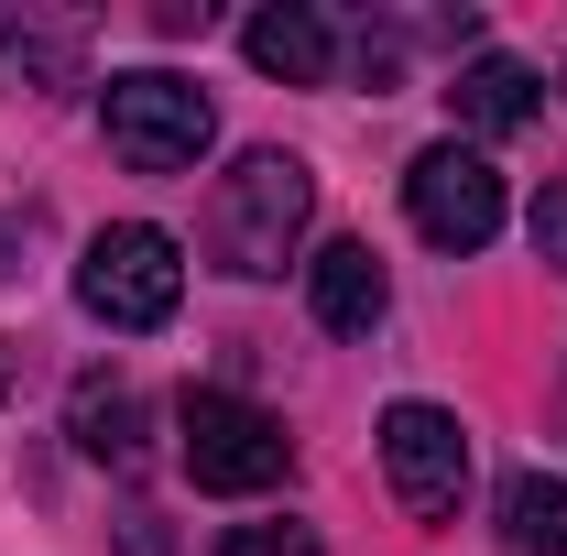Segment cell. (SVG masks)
<instances>
[{
    "instance_id": "obj_5",
    "label": "cell",
    "mask_w": 567,
    "mask_h": 556,
    "mask_svg": "<svg viewBox=\"0 0 567 556\" xmlns=\"http://www.w3.org/2000/svg\"><path fill=\"white\" fill-rule=\"evenodd\" d=\"M404 208L436 251H481V240H502V164L470 142H425L404 164Z\"/></svg>"
},
{
    "instance_id": "obj_10",
    "label": "cell",
    "mask_w": 567,
    "mask_h": 556,
    "mask_svg": "<svg viewBox=\"0 0 567 556\" xmlns=\"http://www.w3.org/2000/svg\"><path fill=\"white\" fill-rule=\"evenodd\" d=\"M447 99H458L470 132H524V121H535V66H524V55H470Z\"/></svg>"
},
{
    "instance_id": "obj_8",
    "label": "cell",
    "mask_w": 567,
    "mask_h": 556,
    "mask_svg": "<svg viewBox=\"0 0 567 556\" xmlns=\"http://www.w3.org/2000/svg\"><path fill=\"white\" fill-rule=\"evenodd\" d=\"M240 55L284 87H317V76L339 66V33H328V11H306V0H274V11H251L240 22Z\"/></svg>"
},
{
    "instance_id": "obj_15",
    "label": "cell",
    "mask_w": 567,
    "mask_h": 556,
    "mask_svg": "<svg viewBox=\"0 0 567 556\" xmlns=\"http://www.w3.org/2000/svg\"><path fill=\"white\" fill-rule=\"evenodd\" d=\"M121 546H132V556H164V524H153V513H132V524H121Z\"/></svg>"
},
{
    "instance_id": "obj_9",
    "label": "cell",
    "mask_w": 567,
    "mask_h": 556,
    "mask_svg": "<svg viewBox=\"0 0 567 556\" xmlns=\"http://www.w3.org/2000/svg\"><path fill=\"white\" fill-rule=\"evenodd\" d=\"M66 425H76V447H87L99 470H132V459H142V393H132V382H110V371L76 382Z\"/></svg>"
},
{
    "instance_id": "obj_14",
    "label": "cell",
    "mask_w": 567,
    "mask_h": 556,
    "mask_svg": "<svg viewBox=\"0 0 567 556\" xmlns=\"http://www.w3.org/2000/svg\"><path fill=\"white\" fill-rule=\"evenodd\" d=\"M535 262L567 274V175H546V197H535Z\"/></svg>"
},
{
    "instance_id": "obj_7",
    "label": "cell",
    "mask_w": 567,
    "mask_h": 556,
    "mask_svg": "<svg viewBox=\"0 0 567 556\" xmlns=\"http://www.w3.org/2000/svg\"><path fill=\"white\" fill-rule=\"evenodd\" d=\"M306 306H317L328 339H371L382 306H393V284H382V262H371V240H328V251L306 262Z\"/></svg>"
},
{
    "instance_id": "obj_1",
    "label": "cell",
    "mask_w": 567,
    "mask_h": 556,
    "mask_svg": "<svg viewBox=\"0 0 567 556\" xmlns=\"http://www.w3.org/2000/svg\"><path fill=\"white\" fill-rule=\"evenodd\" d=\"M306 218H317V175L295 164V153H240L229 175H218V197H208V251H218V274H240V284H262L295 262V240H306Z\"/></svg>"
},
{
    "instance_id": "obj_3",
    "label": "cell",
    "mask_w": 567,
    "mask_h": 556,
    "mask_svg": "<svg viewBox=\"0 0 567 556\" xmlns=\"http://www.w3.org/2000/svg\"><path fill=\"white\" fill-rule=\"evenodd\" d=\"M175 436H186V481L218 491V502H251L295 470V436H284L251 393H186L175 404Z\"/></svg>"
},
{
    "instance_id": "obj_11",
    "label": "cell",
    "mask_w": 567,
    "mask_h": 556,
    "mask_svg": "<svg viewBox=\"0 0 567 556\" xmlns=\"http://www.w3.org/2000/svg\"><path fill=\"white\" fill-rule=\"evenodd\" d=\"M502 546L513 556H567V481L513 470V481H502Z\"/></svg>"
},
{
    "instance_id": "obj_13",
    "label": "cell",
    "mask_w": 567,
    "mask_h": 556,
    "mask_svg": "<svg viewBox=\"0 0 567 556\" xmlns=\"http://www.w3.org/2000/svg\"><path fill=\"white\" fill-rule=\"evenodd\" d=\"M208 556H317V535L306 524H229Z\"/></svg>"
},
{
    "instance_id": "obj_2",
    "label": "cell",
    "mask_w": 567,
    "mask_h": 556,
    "mask_svg": "<svg viewBox=\"0 0 567 556\" xmlns=\"http://www.w3.org/2000/svg\"><path fill=\"white\" fill-rule=\"evenodd\" d=\"M99 132H110V153L132 175H186L218 142V110H208V87H186L175 66H132L99 87Z\"/></svg>"
},
{
    "instance_id": "obj_4",
    "label": "cell",
    "mask_w": 567,
    "mask_h": 556,
    "mask_svg": "<svg viewBox=\"0 0 567 556\" xmlns=\"http://www.w3.org/2000/svg\"><path fill=\"white\" fill-rule=\"evenodd\" d=\"M76 306H87L99 328H164V317L186 306V251H175V229H153V218L99 229L87 262H76Z\"/></svg>"
},
{
    "instance_id": "obj_12",
    "label": "cell",
    "mask_w": 567,
    "mask_h": 556,
    "mask_svg": "<svg viewBox=\"0 0 567 556\" xmlns=\"http://www.w3.org/2000/svg\"><path fill=\"white\" fill-rule=\"evenodd\" d=\"M0 55H11V66H44V76H66V66H76V22H33V11L11 22V11H0Z\"/></svg>"
},
{
    "instance_id": "obj_6",
    "label": "cell",
    "mask_w": 567,
    "mask_h": 556,
    "mask_svg": "<svg viewBox=\"0 0 567 556\" xmlns=\"http://www.w3.org/2000/svg\"><path fill=\"white\" fill-rule=\"evenodd\" d=\"M382 470H393V502L425 513V524H447L458 513V491H470V436L447 404H393L382 415Z\"/></svg>"
},
{
    "instance_id": "obj_16",
    "label": "cell",
    "mask_w": 567,
    "mask_h": 556,
    "mask_svg": "<svg viewBox=\"0 0 567 556\" xmlns=\"http://www.w3.org/2000/svg\"><path fill=\"white\" fill-rule=\"evenodd\" d=\"M0 393H11V360H0Z\"/></svg>"
}]
</instances>
